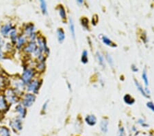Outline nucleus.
Returning <instances> with one entry per match:
<instances>
[{
	"mask_svg": "<svg viewBox=\"0 0 154 136\" xmlns=\"http://www.w3.org/2000/svg\"><path fill=\"white\" fill-rule=\"evenodd\" d=\"M34 74V70L32 69L27 68L24 70L23 75H22V80L24 82V83L29 84L32 80Z\"/></svg>",
	"mask_w": 154,
	"mask_h": 136,
	"instance_id": "nucleus-1",
	"label": "nucleus"
},
{
	"mask_svg": "<svg viewBox=\"0 0 154 136\" xmlns=\"http://www.w3.org/2000/svg\"><path fill=\"white\" fill-rule=\"evenodd\" d=\"M5 99L10 103H15L17 102V97L16 93L14 92L13 89H8L5 92Z\"/></svg>",
	"mask_w": 154,
	"mask_h": 136,
	"instance_id": "nucleus-2",
	"label": "nucleus"
},
{
	"mask_svg": "<svg viewBox=\"0 0 154 136\" xmlns=\"http://www.w3.org/2000/svg\"><path fill=\"white\" fill-rule=\"evenodd\" d=\"M36 100V97L34 94H25L23 99V105L26 107L32 106Z\"/></svg>",
	"mask_w": 154,
	"mask_h": 136,
	"instance_id": "nucleus-3",
	"label": "nucleus"
},
{
	"mask_svg": "<svg viewBox=\"0 0 154 136\" xmlns=\"http://www.w3.org/2000/svg\"><path fill=\"white\" fill-rule=\"evenodd\" d=\"M10 127H12L14 131L18 132L22 129V123L19 119H14L10 121Z\"/></svg>",
	"mask_w": 154,
	"mask_h": 136,
	"instance_id": "nucleus-4",
	"label": "nucleus"
},
{
	"mask_svg": "<svg viewBox=\"0 0 154 136\" xmlns=\"http://www.w3.org/2000/svg\"><path fill=\"white\" fill-rule=\"evenodd\" d=\"M38 44V49L40 50L41 52H46L48 54H49V49L47 48V44H46V41L43 38L39 37L37 39Z\"/></svg>",
	"mask_w": 154,
	"mask_h": 136,
	"instance_id": "nucleus-5",
	"label": "nucleus"
},
{
	"mask_svg": "<svg viewBox=\"0 0 154 136\" xmlns=\"http://www.w3.org/2000/svg\"><path fill=\"white\" fill-rule=\"evenodd\" d=\"M40 81L38 80H34L28 84V90L30 92L37 93L40 87Z\"/></svg>",
	"mask_w": 154,
	"mask_h": 136,
	"instance_id": "nucleus-6",
	"label": "nucleus"
},
{
	"mask_svg": "<svg viewBox=\"0 0 154 136\" xmlns=\"http://www.w3.org/2000/svg\"><path fill=\"white\" fill-rule=\"evenodd\" d=\"M37 46L35 42L34 41H32V42L29 43V44L24 48V51L26 53H34L36 52V50H37Z\"/></svg>",
	"mask_w": 154,
	"mask_h": 136,
	"instance_id": "nucleus-7",
	"label": "nucleus"
},
{
	"mask_svg": "<svg viewBox=\"0 0 154 136\" xmlns=\"http://www.w3.org/2000/svg\"><path fill=\"white\" fill-rule=\"evenodd\" d=\"M14 87L15 89H18V90H23L24 88V82L22 79H15L13 81Z\"/></svg>",
	"mask_w": 154,
	"mask_h": 136,
	"instance_id": "nucleus-8",
	"label": "nucleus"
},
{
	"mask_svg": "<svg viewBox=\"0 0 154 136\" xmlns=\"http://www.w3.org/2000/svg\"><path fill=\"white\" fill-rule=\"evenodd\" d=\"M85 121L89 126H94L97 123V118L94 115H88L86 117Z\"/></svg>",
	"mask_w": 154,
	"mask_h": 136,
	"instance_id": "nucleus-9",
	"label": "nucleus"
},
{
	"mask_svg": "<svg viewBox=\"0 0 154 136\" xmlns=\"http://www.w3.org/2000/svg\"><path fill=\"white\" fill-rule=\"evenodd\" d=\"M108 120L106 118L103 119L100 123V129L101 131L104 133H106L108 131Z\"/></svg>",
	"mask_w": 154,
	"mask_h": 136,
	"instance_id": "nucleus-10",
	"label": "nucleus"
},
{
	"mask_svg": "<svg viewBox=\"0 0 154 136\" xmlns=\"http://www.w3.org/2000/svg\"><path fill=\"white\" fill-rule=\"evenodd\" d=\"M11 30H12V25L10 23H8L1 27V32L3 36H7Z\"/></svg>",
	"mask_w": 154,
	"mask_h": 136,
	"instance_id": "nucleus-11",
	"label": "nucleus"
},
{
	"mask_svg": "<svg viewBox=\"0 0 154 136\" xmlns=\"http://www.w3.org/2000/svg\"><path fill=\"white\" fill-rule=\"evenodd\" d=\"M16 111L19 113L21 118H24L25 116V114H26V111H25V109L21 105H19L18 106L16 107Z\"/></svg>",
	"mask_w": 154,
	"mask_h": 136,
	"instance_id": "nucleus-12",
	"label": "nucleus"
},
{
	"mask_svg": "<svg viewBox=\"0 0 154 136\" xmlns=\"http://www.w3.org/2000/svg\"><path fill=\"white\" fill-rule=\"evenodd\" d=\"M34 26L32 23H30L28 24V25H27L26 27L25 28V34L30 36V37L32 34H33L34 33Z\"/></svg>",
	"mask_w": 154,
	"mask_h": 136,
	"instance_id": "nucleus-13",
	"label": "nucleus"
},
{
	"mask_svg": "<svg viewBox=\"0 0 154 136\" xmlns=\"http://www.w3.org/2000/svg\"><path fill=\"white\" fill-rule=\"evenodd\" d=\"M57 36L58 41L60 43H62L65 39V34L64 30L62 28H59L57 30Z\"/></svg>",
	"mask_w": 154,
	"mask_h": 136,
	"instance_id": "nucleus-14",
	"label": "nucleus"
},
{
	"mask_svg": "<svg viewBox=\"0 0 154 136\" xmlns=\"http://www.w3.org/2000/svg\"><path fill=\"white\" fill-rule=\"evenodd\" d=\"M7 108V104L4 96L0 95V111H5Z\"/></svg>",
	"mask_w": 154,
	"mask_h": 136,
	"instance_id": "nucleus-15",
	"label": "nucleus"
},
{
	"mask_svg": "<svg viewBox=\"0 0 154 136\" xmlns=\"http://www.w3.org/2000/svg\"><path fill=\"white\" fill-rule=\"evenodd\" d=\"M102 40L104 44H105L106 46H111V47H116V44H114L108 37H107L106 36H103L102 38Z\"/></svg>",
	"mask_w": 154,
	"mask_h": 136,
	"instance_id": "nucleus-16",
	"label": "nucleus"
},
{
	"mask_svg": "<svg viewBox=\"0 0 154 136\" xmlns=\"http://www.w3.org/2000/svg\"><path fill=\"white\" fill-rule=\"evenodd\" d=\"M123 99H124V102L127 105H133L135 102L134 99H133L129 94H126V95L124 96V98H123Z\"/></svg>",
	"mask_w": 154,
	"mask_h": 136,
	"instance_id": "nucleus-17",
	"label": "nucleus"
},
{
	"mask_svg": "<svg viewBox=\"0 0 154 136\" xmlns=\"http://www.w3.org/2000/svg\"><path fill=\"white\" fill-rule=\"evenodd\" d=\"M134 82H135V85H136V87H137V89H138V90L139 91V92H140V93H141V94H142V95L145 96V97L148 98V97H149V96L147 95V94H146V92H145V89H144L143 87H142V86L140 85V84H139V82H138V81H137L136 80H134Z\"/></svg>",
	"mask_w": 154,
	"mask_h": 136,
	"instance_id": "nucleus-18",
	"label": "nucleus"
},
{
	"mask_svg": "<svg viewBox=\"0 0 154 136\" xmlns=\"http://www.w3.org/2000/svg\"><path fill=\"white\" fill-rule=\"evenodd\" d=\"M0 136H11L10 130L7 127H0Z\"/></svg>",
	"mask_w": 154,
	"mask_h": 136,
	"instance_id": "nucleus-19",
	"label": "nucleus"
},
{
	"mask_svg": "<svg viewBox=\"0 0 154 136\" xmlns=\"http://www.w3.org/2000/svg\"><path fill=\"white\" fill-rule=\"evenodd\" d=\"M69 27H70V30H71V34L73 36V39L75 38V25L74 23H73V19L71 18H69Z\"/></svg>",
	"mask_w": 154,
	"mask_h": 136,
	"instance_id": "nucleus-20",
	"label": "nucleus"
},
{
	"mask_svg": "<svg viewBox=\"0 0 154 136\" xmlns=\"http://www.w3.org/2000/svg\"><path fill=\"white\" fill-rule=\"evenodd\" d=\"M97 58L99 64L102 65L103 68H105V62H104V56H103L99 52H97Z\"/></svg>",
	"mask_w": 154,
	"mask_h": 136,
	"instance_id": "nucleus-21",
	"label": "nucleus"
},
{
	"mask_svg": "<svg viewBox=\"0 0 154 136\" xmlns=\"http://www.w3.org/2000/svg\"><path fill=\"white\" fill-rule=\"evenodd\" d=\"M59 14H60V16L62 19H65L66 17V11H65V9L64 8V7H63L62 5L59 6Z\"/></svg>",
	"mask_w": 154,
	"mask_h": 136,
	"instance_id": "nucleus-22",
	"label": "nucleus"
},
{
	"mask_svg": "<svg viewBox=\"0 0 154 136\" xmlns=\"http://www.w3.org/2000/svg\"><path fill=\"white\" fill-rule=\"evenodd\" d=\"M17 47L20 48L21 46H22L23 45L25 44V38L23 37V36H20L17 38Z\"/></svg>",
	"mask_w": 154,
	"mask_h": 136,
	"instance_id": "nucleus-23",
	"label": "nucleus"
},
{
	"mask_svg": "<svg viewBox=\"0 0 154 136\" xmlns=\"http://www.w3.org/2000/svg\"><path fill=\"white\" fill-rule=\"evenodd\" d=\"M6 78L3 76L0 75V89H2L5 88L6 86Z\"/></svg>",
	"mask_w": 154,
	"mask_h": 136,
	"instance_id": "nucleus-24",
	"label": "nucleus"
},
{
	"mask_svg": "<svg viewBox=\"0 0 154 136\" xmlns=\"http://www.w3.org/2000/svg\"><path fill=\"white\" fill-rule=\"evenodd\" d=\"M82 62L83 63H84V64H86V63H87L88 61V52H87L86 50H84L83 52H82Z\"/></svg>",
	"mask_w": 154,
	"mask_h": 136,
	"instance_id": "nucleus-25",
	"label": "nucleus"
},
{
	"mask_svg": "<svg viewBox=\"0 0 154 136\" xmlns=\"http://www.w3.org/2000/svg\"><path fill=\"white\" fill-rule=\"evenodd\" d=\"M142 78H143V80H144V82H145V85H146V86H148V85H149L148 76H147V72H146V70H145V69L143 70V74H142Z\"/></svg>",
	"mask_w": 154,
	"mask_h": 136,
	"instance_id": "nucleus-26",
	"label": "nucleus"
},
{
	"mask_svg": "<svg viewBox=\"0 0 154 136\" xmlns=\"http://www.w3.org/2000/svg\"><path fill=\"white\" fill-rule=\"evenodd\" d=\"M40 8L42 10V12L43 14L47 13V5H46L45 1H40Z\"/></svg>",
	"mask_w": 154,
	"mask_h": 136,
	"instance_id": "nucleus-27",
	"label": "nucleus"
},
{
	"mask_svg": "<svg viewBox=\"0 0 154 136\" xmlns=\"http://www.w3.org/2000/svg\"><path fill=\"white\" fill-rule=\"evenodd\" d=\"M10 37H11L12 41H13V43L17 42V34H16V31H15V29L13 31H11V33H10Z\"/></svg>",
	"mask_w": 154,
	"mask_h": 136,
	"instance_id": "nucleus-28",
	"label": "nucleus"
},
{
	"mask_svg": "<svg viewBox=\"0 0 154 136\" xmlns=\"http://www.w3.org/2000/svg\"><path fill=\"white\" fill-rule=\"evenodd\" d=\"M81 22H82V25H83V26L84 27H86V28H87V27H88V19L84 17V18L82 19Z\"/></svg>",
	"mask_w": 154,
	"mask_h": 136,
	"instance_id": "nucleus-29",
	"label": "nucleus"
},
{
	"mask_svg": "<svg viewBox=\"0 0 154 136\" xmlns=\"http://www.w3.org/2000/svg\"><path fill=\"white\" fill-rule=\"evenodd\" d=\"M106 59H107V61L108 63H110V65H111V66H113V60L112 58L111 57L110 55H109L108 54H106Z\"/></svg>",
	"mask_w": 154,
	"mask_h": 136,
	"instance_id": "nucleus-30",
	"label": "nucleus"
},
{
	"mask_svg": "<svg viewBox=\"0 0 154 136\" xmlns=\"http://www.w3.org/2000/svg\"><path fill=\"white\" fill-rule=\"evenodd\" d=\"M125 129L123 127H120L119 130V133H118V136H125Z\"/></svg>",
	"mask_w": 154,
	"mask_h": 136,
	"instance_id": "nucleus-31",
	"label": "nucleus"
},
{
	"mask_svg": "<svg viewBox=\"0 0 154 136\" xmlns=\"http://www.w3.org/2000/svg\"><path fill=\"white\" fill-rule=\"evenodd\" d=\"M147 107H149L151 111H154V103L153 102H148L147 103Z\"/></svg>",
	"mask_w": 154,
	"mask_h": 136,
	"instance_id": "nucleus-32",
	"label": "nucleus"
},
{
	"mask_svg": "<svg viewBox=\"0 0 154 136\" xmlns=\"http://www.w3.org/2000/svg\"><path fill=\"white\" fill-rule=\"evenodd\" d=\"M38 69L39 70H40V71H42V70L44 69V63L42 61H41L40 63H39L38 65Z\"/></svg>",
	"mask_w": 154,
	"mask_h": 136,
	"instance_id": "nucleus-33",
	"label": "nucleus"
},
{
	"mask_svg": "<svg viewBox=\"0 0 154 136\" xmlns=\"http://www.w3.org/2000/svg\"><path fill=\"white\" fill-rule=\"evenodd\" d=\"M138 123L140 124V125H142V126L144 127H148V125H147V124H145V122H144V120H138Z\"/></svg>",
	"mask_w": 154,
	"mask_h": 136,
	"instance_id": "nucleus-34",
	"label": "nucleus"
},
{
	"mask_svg": "<svg viewBox=\"0 0 154 136\" xmlns=\"http://www.w3.org/2000/svg\"><path fill=\"white\" fill-rule=\"evenodd\" d=\"M131 70H132V71L134 72H138V69H137V68L135 67L134 65H132V66H131Z\"/></svg>",
	"mask_w": 154,
	"mask_h": 136,
	"instance_id": "nucleus-35",
	"label": "nucleus"
},
{
	"mask_svg": "<svg viewBox=\"0 0 154 136\" xmlns=\"http://www.w3.org/2000/svg\"><path fill=\"white\" fill-rule=\"evenodd\" d=\"M3 44H4V41H3L2 38L0 37V48L2 47V46H3Z\"/></svg>",
	"mask_w": 154,
	"mask_h": 136,
	"instance_id": "nucleus-36",
	"label": "nucleus"
},
{
	"mask_svg": "<svg viewBox=\"0 0 154 136\" xmlns=\"http://www.w3.org/2000/svg\"><path fill=\"white\" fill-rule=\"evenodd\" d=\"M47 103H48V101H46L45 103H44V104L43 105V107H42V109L43 110H45L46 109V108H47Z\"/></svg>",
	"mask_w": 154,
	"mask_h": 136,
	"instance_id": "nucleus-37",
	"label": "nucleus"
},
{
	"mask_svg": "<svg viewBox=\"0 0 154 136\" xmlns=\"http://www.w3.org/2000/svg\"><path fill=\"white\" fill-rule=\"evenodd\" d=\"M2 58H3V52H2V51H1V48H0V61L2 59Z\"/></svg>",
	"mask_w": 154,
	"mask_h": 136,
	"instance_id": "nucleus-38",
	"label": "nucleus"
},
{
	"mask_svg": "<svg viewBox=\"0 0 154 136\" xmlns=\"http://www.w3.org/2000/svg\"><path fill=\"white\" fill-rule=\"evenodd\" d=\"M78 2L80 3H83V1H82V0H79V1H78Z\"/></svg>",
	"mask_w": 154,
	"mask_h": 136,
	"instance_id": "nucleus-39",
	"label": "nucleus"
}]
</instances>
